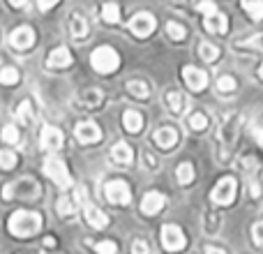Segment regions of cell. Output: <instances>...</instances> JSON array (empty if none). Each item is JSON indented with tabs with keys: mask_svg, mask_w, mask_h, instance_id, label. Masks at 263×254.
<instances>
[{
	"mask_svg": "<svg viewBox=\"0 0 263 254\" xmlns=\"http://www.w3.org/2000/svg\"><path fill=\"white\" fill-rule=\"evenodd\" d=\"M199 53L205 63H215V60L219 58V49L215 44H210V42H203V44L199 46Z\"/></svg>",
	"mask_w": 263,
	"mask_h": 254,
	"instance_id": "28",
	"label": "cell"
},
{
	"mask_svg": "<svg viewBox=\"0 0 263 254\" xmlns=\"http://www.w3.org/2000/svg\"><path fill=\"white\" fill-rule=\"evenodd\" d=\"M176 176H178V183L180 185H187V183L194 180V167L190 162H182L180 167L176 169Z\"/></svg>",
	"mask_w": 263,
	"mask_h": 254,
	"instance_id": "26",
	"label": "cell"
},
{
	"mask_svg": "<svg viewBox=\"0 0 263 254\" xmlns=\"http://www.w3.org/2000/svg\"><path fill=\"white\" fill-rule=\"evenodd\" d=\"M242 7H245V12L254 21H261L263 19V0H242Z\"/></svg>",
	"mask_w": 263,
	"mask_h": 254,
	"instance_id": "25",
	"label": "cell"
},
{
	"mask_svg": "<svg viewBox=\"0 0 263 254\" xmlns=\"http://www.w3.org/2000/svg\"><path fill=\"white\" fill-rule=\"evenodd\" d=\"M16 118H18V123H23V125H30V123H32L35 114H32V104H30V100H23L21 104H18V109H16Z\"/></svg>",
	"mask_w": 263,
	"mask_h": 254,
	"instance_id": "24",
	"label": "cell"
},
{
	"mask_svg": "<svg viewBox=\"0 0 263 254\" xmlns=\"http://www.w3.org/2000/svg\"><path fill=\"white\" fill-rule=\"evenodd\" d=\"M42 148L44 150H58L63 146V132L58 127H51V125H44L42 127Z\"/></svg>",
	"mask_w": 263,
	"mask_h": 254,
	"instance_id": "14",
	"label": "cell"
},
{
	"mask_svg": "<svg viewBox=\"0 0 263 254\" xmlns=\"http://www.w3.org/2000/svg\"><path fill=\"white\" fill-rule=\"evenodd\" d=\"M187 123H190V127L194 132H203L205 127H208V118H205L201 111H194V114L190 116V120H187Z\"/></svg>",
	"mask_w": 263,
	"mask_h": 254,
	"instance_id": "34",
	"label": "cell"
},
{
	"mask_svg": "<svg viewBox=\"0 0 263 254\" xmlns=\"http://www.w3.org/2000/svg\"><path fill=\"white\" fill-rule=\"evenodd\" d=\"M166 32H168V37H171L173 42H180V40H185V35H187L185 26H180V23H178V21H168V23H166Z\"/></svg>",
	"mask_w": 263,
	"mask_h": 254,
	"instance_id": "32",
	"label": "cell"
},
{
	"mask_svg": "<svg viewBox=\"0 0 263 254\" xmlns=\"http://www.w3.org/2000/svg\"><path fill=\"white\" fill-rule=\"evenodd\" d=\"M95 252L97 254H116L118 252V245H116L114 241H100L95 245Z\"/></svg>",
	"mask_w": 263,
	"mask_h": 254,
	"instance_id": "36",
	"label": "cell"
},
{
	"mask_svg": "<svg viewBox=\"0 0 263 254\" xmlns=\"http://www.w3.org/2000/svg\"><path fill=\"white\" fill-rule=\"evenodd\" d=\"M217 90H219V93H231V90H236V79L229 77V74L219 77V79H217Z\"/></svg>",
	"mask_w": 263,
	"mask_h": 254,
	"instance_id": "35",
	"label": "cell"
},
{
	"mask_svg": "<svg viewBox=\"0 0 263 254\" xmlns=\"http://www.w3.org/2000/svg\"><path fill=\"white\" fill-rule=\"evenodd\" d=\"M236 192H238V185H236V178L233 176H224L217 185L213 187V194H210V201L217 206H231L236 201Z\"/></svg>",
	"mask_w": 263,
	"mask_h": 254,
	"instance_id": "4",
	"label": "cell"
},
{
	"mask_svg": "<svg viewBox=\"0 0 263 254\" xmlns=\"http://www.w3.org/2000/svg\"><path fill=\"white\" fill-rule=\"evenodd\" d=\"M259 77L263 79V65H261V67H259Z\"/></svg>",
	"mask_w": 263,
	"mask_h": 254,
	"instance_id": "46",
	"label": "cell"
},
{
	"mask_svg": "<svg viewBox=\"0 0 263 254\" xmlns=\"http://www.w3.org/2000/svg\"><path fill=\"white\" fill-rule=\"evenodd\" d=\"M166 104H168V109H171V114H182L187 102H185V95H182V93L171 90V93H166Z\"/></svg>",
	"mask_w": 263,
	"mask_h": 254,
	"instance_id": "22",
	"label": "cell"
},
{
	"mask_svg": "<svg viewBox=\"0 0 263 254\" xmlns=\"http://www.w3.org/2000/svg\"><path fill=\"white\" fill-rule=\"evenodd\" d=\"M26 3H28V0H9V5H12V7H23Z\"/></svg>",
	"mask_w": 263,
	"mask_h": 254,
	"instance_id": "44",
	"label": "cell"
},
{
	"mask_svg": "<svg viewBox=\"0 0 263 254\" xmlns=\"http://www.w3.org/2000/svg\"><path fill=\"white\" fill-rule=\"evenodd\" d=\"M182 79H185L187 88L194 93L203 90V88L208 86V74H205L203 69L194 67V65H185V67H182Z\"/></svg>",
	"mask_w": 263,
	"mask_h": 254,
	"instance_id": "10",
	"label": "cell"
},
{
	"mask_svg": "<svg viewBox=\"0 0 263 254\" xmlns=\"http://www.w3.org/2000/svg\"><path fill=\"white\" fill-rule=\"evenodd\" d=\"M143 162H145V167H148V169L157 167V159H153V155H150V153H143Z\"/></svg>",
	"mask_w": 263,
	"mask_h": 254,
	"instance_id": "42",
	"label": "cell"
},
{
	"mask_svg": "<svg viewBox=\"0 0 263 254\" xmlns=\"http://www.w3.org/2000/svg\"><path fill=\"white\" fill-rule=\"evenodd\" d=\"M127 90H129V95H132V97H139V100H145V97L150 95L148 86H145L143 81H136V79L127 83Z\"/></svg>",
	"mask_w": 263,
	"mask_h": 254,
	"instance_id": "30",
	"label": "cell"
},
{
	"mask_svg": "<svg viewBox=\"0 0 263 254\" xmlns=\"http://www.w3.org/2000/svg\"><path fill=\"white\" fill-rule=\"evenodd\" d=\"M37 5H40L42 12H46V9L55 7V5H58V0H37Z\"/></svg>",
	"mask_w": 263,
	"mask_h": 254,
	"instance_id": "41",
	"label": "cell"
},
{
	"mask_svg": "<svg viewBox=\"0 0 263 254\" xmlns=\"http://www.w3.org/2000/svg\"><path fill=\"white\" fill-rule=\"evenodd\" d=\"M102 100H104V93L97 90V88H92V90H86L81 97H79L81 106H86V109H95V106H100Z\"/></svg>",
	"mask_w": 263,
	"mask_h": 254,
	"instance_id": "21",
	"label": "cell"
},
{
	"mask_svg": "<svg viewBox=\"0 0 263 254\" xmlns=\"http://www.w3.org/2000/svg\"><path fill=\"white\" fill-rule=\"evenodd\" d=\"M111 159H114L116 164H132L134 162V150H132L129 143L118 141V143L111 148Z\"/></svg>",
	"mask_w": 263,
	"mask_h": 254,
	"instance_id": "17",
	"label": "cell"
},
{
	"mask_svg": "<svg viewBox=\"0 0 263 254\" xmlns=\"http://www.w3.org/2000/svg\"><path fill=\"white\" fill-rule=\"evenodd\" d=\"M18 162L16 153H12V150H0V169H5V171H9V169H14Z\"/></svg>",
	"mask_w": 263,
	"mask_h": 254,
	"instance_id": "33",
	"label": "cell"
},
{
	"mask_svg": "<svg viewBox=\"0 0 263 254\" xmlns=\"http://www.w3.org/2000/svg\"><path fill=\"white\" fill-rule=\"evenodd\" d=\"M123 125H125V130L127 132L136 134V132H141V127H143V116H141L139 111H134V109H127L125 111V116H123Z\"/></svg>",
	"mask_w": 263,
	"mask_h": 254,
	"instance_id": "20",
	"label": "cell"
},
{
	"mask_svg": "<svg viewBox=\"0 0 263 254\" xmlns=\"http://www.w3.org/2000/svg\"><path fill=\"white\" fill-rule=\"evenodd\" d=\"M153 141L164 150L173 148V146L178 143V130L176 127H159V130L153 134Z\"/></svg>",
	"mask_w": 263,
	"mask_h": 254,
	"instance_id": "15",
	"label": "cell"
},
{
	"mask_svg": "<svg viewBox=\"0 0 263 254\" xmlns=\"http://www.w3.org/2000/svg\"><path fill=\"white\" fill-rule=\"evenodd\" d=\"M9 44L16 51H26L35 44V30L30 26H18L16 30L9 32Z\"/></svg>",
	"mask_w": 263,
	"mask_h": 254,
	"instance_id": "11",
	"label": "cell"
},
{
	"mask_svg": "<svg viewBox=\"0 0 263 254\" xmlns=\"http://www.w3.org/2000/svg\"><path fill=\"white\" fill-rule=\"evenodd\" d=\"M252 236H254V243H256V245H263V220L254 224V229H252Z\"/></svg>",
	"mask_w": 263,
	"mask_h": 254,
	"instance_id": "38",
	"label": "cell"
},
{
	"mask_svg": "<svg viewBox=\"0 0 263 254\" xmlns=\"http://www.w3.org/2000/svg\"><path fill=\"white\" fill-rule=\"evenodd\" d=\"M104 194H106V199H109L111 204H116V206H127L129 201H132L129 185H127V183H123V180H111V183H106Z\"/></svg>",
	"mask_w": 263,
	"mask_h": 254,
	"instance_id": "9",
	"label": "cell"
},
{
	"mask_svg": "<svg viewBox=\"0 0 263 254\" xmlns=\"http://www.w3.org/2000/svg\"><path fill=\"white\" fill-rule=\"evenodd\" d=\"M49 67H69L72 65V53H69L67 46H58L49 53V60H46Z\"/></svg>",
	"mask_w": 263,
	"mask_h": 254,
	"instance_id": "18",
	"label": "cell"
},
{
	"mask_svg": "<svg viewBox=\"0 0 263 254\" xmlns=\"http://www.w3.org/2000/svg\"><path fill=\"white\" fill-rule=\"evenodd\" d=\"M250 130H252V136L256 139V143H259L261 148H263V127H261V125H256V123H252V125H250Z\"/></svg>",
	"mask_w": 263,
	"mask_h": 254,
	"instance_id": "40",
	"label": "cell"
},
{
	"mask_svg": "<svg viewBox=\"0 0 263 254\" xmlns=\"http://www.w3.org/2000/svg\"><path fill=\"white\" fill-rule=\"evenodd\" d=\"M205 254H224V250H219V247H205Z\"/></svg>",
	"mask_w": 263,
	"mask_h": 254,
	"instance_id": "43",
	"label": "cell"
},
{
	"mask_svg": "<svg viewBox=\"0 0 263 254\" xmlns=\"http://www.w3.org/2000/svg\"><path fill=\"white\" fill-rule=\"evenodd\" d=\"M7 229L16 238H30L42 229V215L32 213V210H16L9 215Z\"/></svg>",
	"mask_w": 263,
	"mask_h": 254,
	"instance_id": "1",
	"label": "cell"
},
{
	"mask_svg": "<svg viewBox=\"0 0 263 254\" xmlns=\"http://www.w3.org/2000/svg\"><path fill=\"white\" fill-rule=\"evenodd\" d=\"M69 30H72V37L74 40H86L88 35V21L81 16V14H72V19H69Z\"/></svg>",
	"mask_w": 263,
	"mask_h": 254,
	"instance_id": "19",
	"label": "cell"
},
{
	"mask_svg": "<svg viewBox=\"0 0 263 254\" xmlns=\"http://www.w3.org/2000/svg\"><path fill=\"white\" fill-rule=\"evenodd\" d=\"M155 28H157V21L150 12H139L129 19V30L136 37H150L155 32Z\"/></svg>",
	"mask_w": 263,
	"mask_h": 254,
	"instance_id": "6",
	"label": "cell"
},
{
	"mask_svg": "<svg viewBox=\"0 0 263 254\" xmlns=\"http://www.w3.org/2000/svg\"><path fill=\"white\" fill-rule=\"evenodd\" d=\"M199 12H203V16H205L203 26H205V30H208V32L224 35V32L229 30V19L219 12L217 5H215L213 0H201V3H199Z\"/></svg>",
	"mask_w": 263,
	"mask_h": 254,
	"instance_id": "2",
	"label": "cell"
},
{
	"mask_svg": "<svg viewBox=\"0 0 263 254\" xmlns=\"http://www.w3.org/2000/svg\"><path fill=\"white\" fill-rule=\"evenodd\" d=\"M164 194L162 192H148V194L143 196V201H141V210H143L145 215H157L159 210L164 208Z\"/></svg>",
	"mask_w": 263,
	"mask_h": 254,
	"instance_id": "16",
	"label": "cell"
},
{
	"mask_svg": "<svg viewBox=\"0 0 263 254\" xmlns=\"http://www.w3.org/2000/svg\"><path fill=\"white\" fill-rule=\"evenodd\" d=\"M3 141L7 143H18V130L14 125H5L3 127Z\"/></svg>",
	"mask_w": 263,
	"mask_h": 254,
	"instance_id": "37",
	"label": "cell"
},
{
	"mask_svg": "<svg viewBox=\"0 0 263 254\" xmlns=\"http://www.w3.org/2000/svg\"><path fill=\"white\" fill-rule=\"evenodd\" d=\"M18 79H21V72L16 67L0 69V83H5V86H14V83H18Z\"/></svg>",
	"mask_w": 263,
	"mask_h": 254,
	"instance_id": "29",
	"label": "cell"
},
{
	"mask_svg": "<svg viewBox=\"0 0 263 254\" xmlns=\"http://www.w3.org/2000/svg\"><path fill=\"white\" fill-rule=\"evenodd\" d=\"M44 245H46V247H55V238H51V236L44 238Z\"/></svg>",
	"mask_w": 263,
	"mask_h": 254,
	"instance_id": "45",
	"label": "cell"
},
{
	"mask_svg": "<svg viewBox=\"0 0 263 254\" xmlns=\"http://www.w3.org/2000/svg\"><path fill=\"white\" fill-rule=\"evenodd\" d=\"M58 213L63 215V217H74V215H77V199L63 194L58 199Z\"/></svg>",
	"mask_w": 263,
	"mask_h": 254,
	"instance_id": "23",
	"label": "cell"
},
{
	"mask_svg": "<svg viewBox=\"0 0 263 254\" xmlns=\"http://www.w3.org/2000/svg\"><path fill=\"white\" fill-rule=\"evenodd\" d=\"M102 19H104L106 23H118L120 21V7L116 3H106L104 7H102Z\"/></svg>",
	"mask_w": 263,
	"mask_h": 254,
	"instance_id": "27",
	"label": "cell"
},
{
	"mask_svg": "<svg viewBox=\"0 0 263 254\" xmlns=\"http://www.w3.org/2000/svg\"><path fill=\"white\" fill-rule=\"evenodd\" d=\"M83 208V215H86V220H88V224H90V227H95V229H104L106 224H109V217H106V213H102L100 208H97V206H92L90 201H81V204H79Z\"/></svg>",
	"mask_w": 263,
	"mask_h": 254,
	"instance_id": "13",
	"label": "cell"
},
{
	"mask_svg": "<svg viewBox=\"0 0 263 254\" xmlns=\"http://www.w3.org/2000/svg\"><path fill=\"white\" fill-rule=\"evenodd\" d=\"M176 3H185V0H176Z\"/></svg>",
	"mask_w": 263,
	"mask_h": 254,
	"instance_id": "47",
	"label": "cell"
},
{
	"mask_svg": "<svg viewBox=\"0 0 263 254\" xmlns=\"http://www.w3.org/2000/svg\"><path fill=\"white\" fill-rule=\"evenodd\" d=\"M90 63H92V67H95V72L111 74L120 67V56H118V51L111 49V46H100V49L92 51Z\"/></svg>",
	"mask_w": 263,
	"mask_h": 254,
	"instance_id": "3",
	"label": "cell"
},
{
	"mask_svg": "<svg viewBox=\"0 0 263 254\" xmlns=\"http://www.w3.org/2000/svg\"><path fill=\"white\" fill-rule=\"evenodd\" d=\"M238 127H240V116H229V118H224L222 127H219V148L222 150H229L233 146V141H236L238 136ZM231 153V150H229Z\"/></svg>",
	"mask_w": 263,
	"mask_h": 254,
	"instance_id": "8",
	"label": "cell"
},
{
	"mask_svg": "<svg viewBox=\"0 0 263 254\" xmlns=\"http://www.w3.org/2000/svg\"><path fill=\"white\" fill-rule=\"evenodd\" d=\"M74 134H77V139L81 141V143H97V141L102 139V130L92 123V120L79 123L77 130H74Z\"/></svg>",
	"mask_w": 263,
	"mask_h": 254,
	"instance_id": "12",
	"label": "cell"
},
{
	"mask_svg": "<svg viewBox=\"0 0 263 254\" xmlns=\"http://www.w3.org/2000/svg\"><path fill=\"white\" fill-rule=\"evenodd\" d=\"M236 49H254V51H263V32H259V35L254 37H247V40L238 42Z\"/></svg>",
	"mask_w": 263,
	"mask_h": 254,
	"instance_id": "31",
	"label": "cell"
},
{
	"mask_svg": "<svg viewBox=\"0 0 263 254\" xmlns=\"http://www.w3.org/2000/svg\"><path fill=\"white\" fill-rule=\"evenodd\" d=\"M185 233H182V229L178 227V224H166V227L162 229V245L164 250L168 252H180L182 247H185Z\"/></svg>",
	"mask_w": 263,
	"mask_h": 254,
	"instance_id": "7",
	"label": "cell"
},
{
	"mask_svg": "<svg viewBox=\"0 0 263 254\" xmlns=\"http://www.w3.org/2000/svg\"><path fill=\"white\" fill-rule=\"evenodd\" d=\"M132 254H150L148 243L145 241H134V245H132Z\"/></svg>",
	"mask_w": 263,
	"mask_h": 254,
	"instance_id": "39",
	"label": "cell"
},
{
	"mask_svg": "<svg viewBox=\"0 0 263 254\" xmlns=\"http://www.w3.org/2000/svg\"><path fill=\"white\" fill-rule=\"evenodd\" d=\"M44 173L60 187H72V176H69L67 167L63 159L58 157H46L44 159Z\"/></svg>",
	"mask_w": 263,
	"mask_h": 254,
	"instance_id": "5",
	"label": "cell"
}]
</instances>
